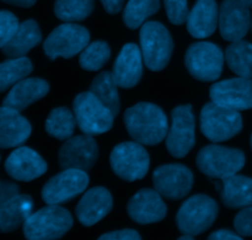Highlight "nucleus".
I'll return each mask as SVG.
<instances>
[{"label":"nucleus","instance_id":"obj_1","mask_svg":"<svg viewBox=\"0 0 252 240\" xmlns=\"http://www.w3.org/2000/svg\"><path fill=\"white\" fill-rule=\"evenodd\" d=\"M126 128L135 142L157 145L166 138L167 117L161 107L150 103H139L127 108L123 116Z\"/></svg>","mask_w":252,"mask_h":240},{"label":"nucleus","instance_id":"obj_2","mask_svg":"<svg viewBox=\"0 0 252 240\" xmlns=\"http://www.w3.org/2000/svg\"><path fill=\"white\" fill-rule=\"evenodd\" d=\"M73 227L70 212L59 205H48L31 213L24 223L25 238L29 240L59 239Z\"/></svg>","mask_w":252,"mask_h":240},{"label":"nucleus","instance_id":"obj_3","mask_svg":"<svg viewBox=\"0 0 252 240\" xmlns=\"http://www.w3.org/2000/svg\"><path fill=\"white\" fill-rule=\"evenodd\" d=\"M139 39L145 66L153 71L166 68L174 51V41L169 30L158 21L144 22Z\"/></svg>","mask_w":252,"mask_h":240},{"label":"nucleus","instance_id":"obj_4","mask_svg":"<svg viewBox=\"0 0 252 240\" xmlns=\"http://www.w3.org/2000/svg\"><path fill=\"white\" fill-rule=\"evenodd\" d=\"M199 121L202 133L213 143L231 139L243 130L240 111L224 107L213 101L203 106Z\"/></svg>","mask_w":252,"mask_h":240},{"label":"nucleus","instance_id":"obj_5","mask_svg":"<svg viewBox=\"0 0 252 240\" xmlns=\"http://www.w3.org/2000/svg\"><path fill=\"white\" fill-rule=\"evenodd\" d=\"M243 150L218 144L206 145L197 155L198 169L212 179H225L235 175L245 167Z\"/></svg>","mask_w":252,"mask_h":240},{"label":"nucleus","instance_id":"obj_6","mask_svg":"<svg viewBox=\"0 0 252 240\" xmlns=\"http://www.w3.org/2000/svg\"><path fill=\"white\" fill-rule=\"evenodd\" d=\"M218 205L207 195H194L182 204L176 216L180 232L189 236H198L213 226L218 217Z\"/></svg>","mask_w":252,"mask_h":240},{"label":"nucleus","instance_id":"obj_7","mask_svg":"<svg viewBox=\"0 0 252 240\" xmlns=\"http://www.w3.org/2000/svg\"><path fill=\"white\" fill-rule=\"evenodd\" d=\"M73 111L76 125L85 135H102L112 128L115 116L91 91L80 93L75 96Z\"/></svg>","mask_w":252,"mask_h":240},{"label":"nucleus","instance_id":"obj_8","mask_svg":"<svg viewBox=\"0 0 252 240\" xmlns=\"http://www.w3.org/2000/svg\"><path fill=\"white\" fill-rule=\"evenodd\" d=\"M225 56L221 48L212 42H197L187 48L185 64L197 80L216 81L223 71Z\"/></svg>","mask_w":252,"mask_h":240},{"label":"nucleus","instance_id":"obj_9","mask_svg":"<svg viewBox=\"0 0 252 240\" xmlns=\"http://www.w3.org/2000/svg\"><path fill=\"white\" fill-rule=\"evenodd\" d=\"M113 172L128 182L140 180L149 170V153L139 142H123L116 145L110 155Z\"/></svg>","mask_w":252,"mask_h":240},{"label":"nucleus","instance_id":"obj_10","mask_svg":"<svg viewBox=\"0 0 252 240\" xmlns=\"http://www.w3.org/2000/svg\"><path fill=\"white\" fill-rule=\"evenodd\" d=\"M90 42V32L80 25L66 22L53 30L43 42L46 56L51 61L59 58H71L80 53Z\"/></svg>","mask_w":252,"mask_h":240},{"label":"nucleus","instance_id":"obj_11","mask_svg":"<svg viewBox=\"0 0 252 240\" xmlns=\"http://www.w3.org/2000/svg\"><path fill=\"white\" fill-rule=\"evenodd\" d=\"M196 143L192 105L177 106L171 112V127L166 135V149L172 157L185 158Z\"/></svg>","mask_w":252,"mask_h":240},{"label":"nucleus","instance_id":"obj_12","mask_svg":"<svg viewBox=\"0 0 252 240\" xmlns=\"http://www.w3.org/2000/svg\"><path fill=\"white\" fill-rule=\"evenodd\" d=\"M89 175L84 170L64 169L46 182L42 199L47 205H61L76 197L86 190Z\"/></svg>","mask_w":252,"mask_h":240},{"label":"nucleus","instance_id":"obj_13","mask_svg":"<svg viewBox=\"0 0 252 240\" xmlns=\"http://www.w3.org/2000/svg\"><path fill=\"white\" fill-rule=\"evenodd\" d=\"M155 190L167 200H181L193 186V172L182 164H166L155 169L153 174Z\"/></svg>","mask_w":252,"mask_h":240},{"label":"nucleus","instance_id":"obj_14","mask_svg":"<svg viewBox=\"0 0 252 240\" xmlns=\"http://www.w3.org/2000/svg\"><path fill=\"white\" fill-rule=\"evenodd\" d=\"M98 157V147L90 135L70 137L64 142L58 152V162L62 169H78L89 171Z\"/></svg>","mask_w":252,"mask_h":240},{"label":"nucleus","instance_id":"obj_15","mask_svg":"<svg viewBox=\"0 0 252 240\" xmlns=\"http://www.w3.org/2000/svg\"><path fill=\"white\" fill-rule=\"evenodd\" d=\"M212 101L236 111L252 108V80L249 78H233L218 81L209 89Z\"/></svg>","mask_w":252,"mask_h":240},{"label":"nucleus","instance_id":"obj_16","mask_svg":"<svg viewBox=\"0 0 252 240\" xmlns=\"http://www.w3.org/2000/svg\"><path fill=\"white\" fill-rule=\"evenodd\" d=\"M250 7L243 0H223L219 7V30L225 41L236 42L248 34L251 27Z\"/></svg>","mask_w":252,"mask_h":240},{"label":"nucleus","instance_id":"obj_17","mask_svg":"<svg viewBox=\"0 0 252 240\" xmlns=\"http://www.w3.org/2000/svg\"><path fill=\"white\" fill-rule=\"evenodd\" d=\"M127 212L135 223L152 224L166 217L167 207L157 190L142 189L129 200Z\"/></svg>","mask_w":252,"mask_h":240},{"label":"nucleus","instance_id":"obj_18","mask_svg":"<svg viewBox=\"0 0 252 240\" xmlns=\"http://www.w3.org/2000/svg\"><path fill=\"white\" fill-rule=\"evenodd\" d=\"M5 170L17 181H32L47 171L43 158L27 147H20L9 155L5 162Z\"/></svg>","mask_w":252,"mask_h":240},{"label":"nucleus","instance_id":"obj_19","mask_svg":"<svg viewBox=\"0 0 252 240\" xmlns=\"http://www.w3.org/2000/svg\"><path fill=\"white\" fill-rule=\"evenodd\" d=\"M113 199L111 192L102 186L88 190L75 208L78 221L84 227H91L105 218L111 212Z\"/></svg>","mask_w":252,"mask_h":240},{"label":"nucleus","instance_id":"obj_20","mask_svg":"<svg viewBox=\"0 0 252 240\" xmlns=\"http://www.w3.org/2000/svg\"><path fill=\"white\" fill-rule=\"evenodd\" d=\"M142 51L134 43L122 47L113 66V78L120 88L130 89L137 85L143 75Z\"/></svg>","mask_w":252,"mask_h":240},{"label":"nucleus","instance_id":"obj_21","mask_svg":"<svg viewBox=\"0 0 252 240\" xmlns=\"http://www.w3.org/2000/svg\"><path fill=\"white\" fill-rule=\"evenodd\" d=\"M31 125L20 111L2 105L0 107V148L19 147L31 136Z\"/></svg>","mask_w":252,"mask_h":240},{"label":"nucleus","instance_id":"obj_22","mask_svg":"<svg viewBox=\"0 0 252 240\" xmlns=\"http://www.w3.org/2000/svg\"><path fill=\"white\" fill-rule=\"evenodd\" d=\"M186 22L189 34L194 38L212 36L219 24V9L216 0H197Z\"/></svg>","mask_w":252,"mask_h":240},{"label":"nucleus","instance_id":"obj_23","mask_svg":"<svg viewBox=\"0 0 252 240\" xmlns=\"http://www.w3.org/2000/svg\"><path fill=\"white\" fill-rule=\"evenodd\" d=\"M49 84L39 78H25L15 84L2 101L7 107L22 111L48 94Z\"/></svg>","mask_w":252,"mask_h":240},{"label":"nucleus","instance_id":"obj_24","mask_svg":"<svg viewBox=\"0 0 252 240\" xmlns=\"http://www.w3.org/2000/svg\"><path fill=\"white\" fill-rule=\"evenodd\" d=\"M33 209V201L29 195H15L0 206V232L11 233L26 222Z\"/></svg>","mask_w":252,"mask_h":240},{"label":"nucleus","instance_id":"obj_25","mask_svg":"<svg viewBox=\"0 0 252 240\" xmlns=\"http://www.w3.org/2000/svg\"><path fill=\"white\" fill-rule=\"evenodd\" d=\"M42 41V34L34 20H26L19 25L14 36L1 48L2 53L9 58H19L29 53Z\"/></svg>","mask_w":252,"mask_h":240},{"label":"nucleus","instance_id":"obj_26","mask_svg":"<svg viewBox=\"0 0 252 240\" xmlns=\"http://www.w3.org/2000/svg\"><path fill=\"white\" fill-rule=\"evenodd\" d=\"M220 197L228 208H241L252 205V179L243 175H231L223 179Z\"/></svg>","mask_w":252,"mask_h":240},{"label":"nucleus","instance_id":"obj_27","mask_svg":"<svg viewBox=\"0 0 252 240\" xmlns=\"http://www.w3.org/2000/svg\"><path fill=\"white\" fill-rule=\"evenodd\" d=\"M224 56L231 71L243 78L252 79V43L243 39L233 42L226 47Z\"/></svg>","mask_w":252,"mask_h":240},{"label":"nucleus","instance_id":"obj_28","mask_svg":"<svg viewBox=\"0 0 252 240\" xmlns=\"http://www.w3.org/2000/svg\"><path fill=\"white\" fill-rule=\"evenodd\" d=\"M118 85L116 84L113 74L110 71H102L94 79L90 86V91L96 95V98L111 110L113 116L120 113L121 101L118 96Z\"/></svg>","mask_w":252,"mask_h":240},{"label":"nucleus","instance_id":"obj_29","mask_svg":"<svg viewBox=\"0 0 252 240\" xmlns=\"http://www.w3.org/2000/svg\"><path fill=\"white\" fill-rule=\"evenodd\" d=\"M75 115L64 106L53 108L46 120L47 133L59 140H66L70 138L75 131Z\"/></svg>","mask_w":252,"mask_h":240},{"label":"nucleus","instance_id":"obj_30","mask_svg":"<svg viewBox=\"0 0 252 240\" xmlns=\"http://www.w3.org/2000/svg\"><path fill=\"white\" fill-rule=\"evenodd\" d=\"M31 61L27 57L10 58L0 63V93L14 86L32 73Z\"/></svg>","mask_w":252,"mask_h":240},{"label":"nucleus","instance_id":"obj_31","mask_svg":"<svg viewBox=\"0 0 252 240\" xmlns=\"http://www.w3.org/2000/svg\"><path fill=\"white\" fill-rule=\"evenodd\" d=\"M159 9L160 0H129L123 11V22L127 27L135 30Z\"/></svg>","mask_w":252,"mask_h":240},{"label":"nucleus","instance_id":"obj_32","mask_svg":"<svg viewBox=\"0 0 252 240\" xmlns=\"http://www.w3.org/2000/svg\"><path fill=\"white\" fill-rule=\"evenodd\" d=\"M95 0H56L54 14L65 22H76L90 16Z\"/></svg>","mask_w":252,"mask_h":240},{"label":"nucleus","instance_id":"obj_33","mask_svg":"<svg viewBox=\"0 0 252 240\" xmlns=\"http://www.w3.org/2000/svg\"><path fill=\"white\" fill-rule=\"evenodd\" d=\"M111 49L105 41H95L89 43L79 57V64L83 69L96 71L102 68L110 59Z\"/></svg>","mask_w":252,"mask_h":240},{"label":"nucleus","instance_id":"obj_34","mask_svg":"<svg viewBox=\"0 0 252 240\" xmlns=\"http://www.w3.org/2000/svg\"><path fill=\"white\" fill-rule=\"evenodd\" d=\"M164 4L171 24L182 25L187 21L189 14L187 0H164Z\"/></svg>","mask_w":252,"mask_h":240},{"label":"nucleus","instance_id":"obj_35","mask_svg":"<svg viewBox=\"0 0 252 240\" xmlns=\"http://www.w3.org/2000/svg\"><path fill=\"white\" fill-rule=\"evenodd\" d=\"M19 20L12 12L0 11V48L10 41L19 27Z\"/></svg>","mask_w":252,"mask_h":240},{"label":"nucleus","instance_id":"obj_36","mask_svg":"<svg viewBox=\"0 0 252 240\" xmlns=\"http://www.w3.org/2000/svg\"><path fill=\"white\" fill-rule=\"evenodd\" d=\"M236 233L241 237H252V205L245 207L234 219Z\"/></svg>","mask_w":252,"mask_h":240},{"label":"nucleus","instance_id":"obj_37","mask_svg":"<svg viewBox=\"0 0 252 240\" xmlns=\"http://www.w3.org/2000/svg\"><path fill=\"white\" fill-rule=\"evenodd\" d=\"M101 240H140L142 237L139 236L134 229H121V231L108 232L100 237Z\"/></svg>","mask_w":252,"mask_h":240},{"label":"nucleus","instance_id":"obj_38","mask_svg":"<svg viewBox=\"0 0 252 240\" xmlns=\"http://www.w3.org/2000/svg\"><path fill=\"white\" fill-rule=\"evenodd\" d=\"M19 186L14 182H2V184H0V206L5 201L11 199L12 196L19 194Z\"/></svg>","mask_w":252,"mask_h":240},{"label":"nucleus","instance_id":"obj_39","mask_svg":"<svg viewBox=\"0 0 252 240\" xmlns=\"http://www.w3.org/2000/svg\"><path fill=\"white\" fill-rule=\"evenodd\" d=\"M211 240H240L243 239V237L238 233H234V232L228 231V229H219V231L214 232L209 236Z\"/></svg>","mask_w":252,"mask_h":240},{"label":"nucleus","instance_id":"obj_40","mask_svg":"<svg viewBox=\"0 0 252 240\" xmlns=\"http://www.w3.org/2000/svg\"><path fill=\"white\" fill-rule=\"evenodd\" d=\"M100 1L102 2L103 9L111 15L118 14L125 4V0H100Z\"/></svg>","mask_w":252,"mask_h":240},{"label":"nucleus","instance_id":"obj_41","mask_svg":"<svg viewBox=\"0 0 252 240\" xmlns=\"http://www.w3.org/2000/svg\"><path fill=\"white\" fill-rule=\"evenodd\" d=\"M1 1L7 2V4L15 5V6L20 7H31L33 6L36 0H1Z\"/></svg>","mask_w":252,"mask_h":240},{"label":"nucleus","instance_id":"obj_42","mask_svg":"<svg viewBox=\"0 0 252 240\" xmlns=\"http://www.w3.org/2000/svg\"><path fill=\"white\" fill-rule=\"evenodd\" d=\"M194 237L193 236H189V234H184V236L182 237H180V240H192L193 239Z\"/></svg>","mask_w":252,"mask_h":240},{"label":"nucleus","instance_id":"obj_43","mask_svg":"<svg viewBox=\"0 0 252 240\" xmlns=\"http://www.w3.org/2000/svg\"><path fill=\"white\" fill-rule=\"evenodd\" d=\"M244 2H245L246 5H248L249 7H250V9H252V0H243Z\"/></svg>","mask_w":252,"mask_h":240},{"label":"nucleus","instance_id":"obj_44","mask_svg":"<svg viewBox=\"0 0 252 240\" xmlns=\"http://www.w3.org/2000/svg\"><path fill=\"white\" fill-rule=\"evenodd\" d=\"M251 148H252V135H251Z\"/></svg>","mask_w":252,"mask_h":240},{"label":"nucleus","instance_id":"obj_45","mask_svg":"<svg viewBox=\"0 0 252 240\" xmlns=\"http://www.w3.org/2000/svg\"><path fill=\"white\" fill-rule=\"evenodd\" d=\"M251 30H252V17H251Z\"/></svg>","mask_w":252,"mask_h":240}]
</instances>
